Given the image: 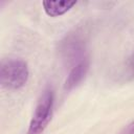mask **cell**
Masks as SVG:
<instances>
[{"label": "cell", "instance_id": "1", "mask_svg": "<svg viewBox=\"0 0 134 134\" xmlns=\"http://www.w3.org/2000/svg\"><path fill=\"white\" fill-rule=\"evenodd\" d=\"M29 71L25 61L21 59H4L0 64V84L3 88L17 90L25 86Z\"/></svg>", "mask_w": 134, "mask_h": 134}, {"label": "cell", "instance_id": "2", "mask_svg": "<svg viewBox=\"0 0 134 134\" xmlns=\"http://www.w3.org/2000/svg\"><path fill=\"white\" fill-rule=\"evenodd\" d=\"M54 94L50 87H47L41 94L37 106L35 108V112L29 122L28 134H42L46 127L48 126L53 109Z\"/></svg>", "mask_w": 134, "mask_h": 134}, {"label": "cell", "instance_id": "3", "mask_svg": "<svg viewBox=\"0 0 134 134\" xmlns=\"http://www.w3.org/2000/svg\"><path fill=\"white\" fill-rule=\"evenodd\" d=\"M61 53L64 61L70 67L89 58L85 38L82 32L75 31L66 36L61 43Z\"/></svg>", "mask_w": 134, "mask_h": 134}, {"label": "cell", "instance_id": "6", "mask_svg": "<svg viewBox=\"0 0 134 134\" xmlns=\"http://www.w3.org/2000/svg\"><path fill=\"white\" fill-rule=\"evenodd\" d=\"M122 134H134V120L125 128Z\"/></svg>", "mask_w": 134, "mask_h": 134}, {"label": "cell", "instance_id": "4", "mask_svg": "<svg viewBox=\"0 0 134 134\" xmlns=\"http://www.w3.org/2000/svg\"><path fill=\"white\" fill-rule=\"evenodd\" d=\"M90 67V60L89 58L81 61L80 63L70 67L69 72L67 74V79L65 82V88L67 90H72L75 88L86 76Z\"/></svg>", "mask_w": 134, "mask_h": 134}, {"label": "cell", "instance_id": "5", "mask_svg": "<svg viewBox=\"0 0 134 134\" xmlns=\"http://www.w3.org/2000/svg\"><path fill=\"white\" fill-rule=\"evenodd\" d=\"M45 13L50 17H59L67 13L73 5L76 4V1H43Z\"/></svg>", "mask_w": 134, "mask_h": 134}]
</instances>
